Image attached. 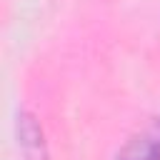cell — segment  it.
Instances as JSON below:
<instances>
[{
  "mask_svg": "<svg viewBox=\"0 0 160 160\" xmlns=\"http://www.w3.org/2000/svg\"><path fill=\"white\" fill-rule=\"evenodd\" d=\"M18 145L28 160H45V138L35 118L25 110L18 115Z\"/></svg>",
  "mask_w": 160,
  "mask_h": 160,
  "instance_id": "6da1fadb",
  "label": "cell"
},
{
  "mask_svg": "<svg viewBox=\"0 0 160 160\" xmlns=\"http://www.w3.org/2000/svg\"><path fill=\"white\" fill-rule=\"evenodd\" d=\"M118 160H160V140L135 138L120 150Z\"/></svg>",
  "mask_w": 160,
  "mask_h": 160,
  "instance_id": "7a4b0ae2",
  "label": "cell"
}]
</instances>
